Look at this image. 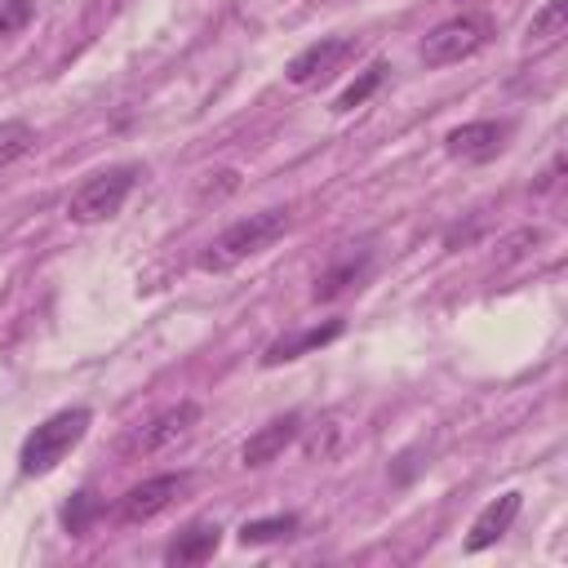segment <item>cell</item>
Segmentation results:
<instances>
[{
    "label": "cell",
    "instance_id": "9a60e30c",
    "mask_svg": "<svg viewBox=\"0 0 568 568\" xmlns=\"http://www.w3.org/2000/svg\"><path fill=\"white\" fill-rule=\"evenodd\" d=\"M568 27V0H546L528 22V44H555Z\"/></svg>",
    "mask_w": 568,
    "mask_h": 568
},
{
    "label": "cell",
    "instance_id": "277c9868",
    "mask_svg": "<svg viewBox=\"0 0 568 568\" xmlns=\"http://www.w3.org/2000/svg\"><path fill=\"white\" fill-rule=\"evenodd\" d=\"M488 40H493V18L488 13H457L422 40V62L426 67H448V62H462V58L479 53Z\"/></svg>",
    "mask_w": 568,
    "mask_h": 568
},
{
    "label": "cell",
    "instance_id": "6da1fadb",
    "mask_svg": "<svg viewBox=\"0 0 568 568\" xmlns=\"http://www.w3.org/2000/svg\"><path fill=\"white\" fill-rule=\"evenodd\" d=\"M284 231H288V209H262V213H248V217L231 222L222 235H213L195 262H200V271H231V266H240L244 257L271 248Z\"/></svg>",
    "mask_w": 568,
    "mask_h": 568
},
{
    "label": "cell",
    "instance_id": "e0dca14e",
    "mask_svg": "<svg viewBox=\"0 0 568 568\" xmlns=\"http://www.w3.org/2000/svg\"><path fill=\"white\" fill-rule=\"evenodd\" d=\"M98 510H102V501L93 497V488H80V493H75V497L62 506V528H67L71 537H84Z\"/></svg>",
    "mask_w": 568,
    "mask_h": 568
},
{
    "label": "cell",
    "instance_id": "ba28073f",
    "mask_svg": "<svg viewBox=\"0 0 568 568\" xmlns=\"http://www.w3.org/2000/svg\"><path fill=\"white\" fill-rule=\"evenodd\" d=\"M448 155L457 160H493L501 146H506V124L501 120H470V124H457L448 138H444Z\"/></svg>",
    "mask_w": 568,
    "mask_h": 568
},
{
    "label": "cell",
    "instance_id": "30bf717a",
    "mask_svg": "<svg viewBox=\"0 0 568 568\" xmlns=\"http://www.w3.org/2000/svg\"><path fill=\"white\" fill-rule=\"evenodd\" d=\"M519 493H501V497H493L479 515H475V524H470V537H466V550L475 555V550H488L497 537H506V528L515 524V515H519Z\"/></svg>",
    "mask_w": 568,
    "mask_h": 568
},
{
    "label": "cell",
    "instance_id": "9c48e42d",
    "mask_svg": "<svg viewBox=\"0 0 568 568\" xmlns=\"http://www.w3.org/2000/svg\"><path fill=\"white\" fill-rule=\"evenodd\" d=\"M297 430H302V417H297V413H284V417L257 426V430L244 439L240 462H244V466H266V462H275V457L297 439Z\"/></svg>",
    "mask_w": 568,
    "mask_h": 568
},
{
    "label": "cell",
    "instance_id": "7a4b0ae2",
    "mask_svg": "<svg viewBox=\"0 0 568 568\" xmlns=\"http://www.w3.org/2000/svg\"><path fill=\"white\" fill-rule=\"evenodd\" d=\"M89 422H93V413L89 408H62V413H53V417H44L27 439H22V453H18V466H22V475H49L84 435H89Z\"/></svg>",
    "mask_w": 568,
    "mask_h": 568
},
{
    "label": "cell",
    "instance_id": "7c38bea8",
    "mask_svg": "<svg viewBox=\"0 0 568 568\" xmlns=\"http://www.w3.org/2000/svg\"><path fill=\"white\" fill-rule=\"evenodd\" d=\"M217 546H222V528H217V524H191V528H182V532L169 541L164 559H169L173 568H186V564L213 559Z\"/></svg>",
    "mask_w": 568,
    "mask_h": 568
},
{
    "label": "cell",
    "instance_id": "2e32d148",
    "mask_svg": "<svg viewBox=\"0 0 568 568\" xmlns=\"http://www.w3.org/2000/svg\"><path fill=\"white\" fill-rule=\"evenodd\" d=\"M386 71H390L386 62H373V67H368V71H364L359 80H351V84H346V89L337 93V102H333V111H355V106H364V102H368V98H373V93L382 89V80H386Z\"/></svg>",
    "mask_w": 568,
    "mask_h": 568
},
{
    "label": "cell",
    "instance_id": "5b68a950",
    "mask_svg": "<svg viewBox=\"0 0 568 568\" xmlns=\"http://www.w3.org/2000/svg\"><path fill=\"white\" fill-rule=\"evenodd\" d=\"M195 422H200V404H195V399H182V404L155 413L151 422H142V426L120 444V453H124V457H151V453L178 444Z\"/></svg>",
    "mask_w": 568,
    "mask_h": 568
},
{
    "label": "cell",
    "instance_id": "8fae6325",
    "mask_svg": "<svg viewBox=\"0 0 568 568\" xmlns=\"http://www.w3.org/2000/svg\"><path fill=\"white\" fill-rule=\"evenodd\" d=\"M333 337H342V320H328V324H315V328H297V333H288V337H275V342L266 346L262 364H266V368L288 364V359H297V355H306V351L328 346Z\"/></svg>",
    "mask_w": 568,
    "mask_h": 568
},
{
    "label": "cell",
    "instance_id": "ffe728a7",
    "mask_svg": "<svg viewBox=\"0 0 568 568\" xmlns=\"http://www.w3.org/2000/svg\"><path fill=\"white\" fill-rule=\"evenodd\" d=\"M537 244H541V231L524 226V231H515V235L501 244V248H506V253H501V262H515V257H524V253H528V248H537Z\"/></svg>",
    "mask_w": 568,
    "mask_h": 568
},
{
    "label": "cell",
    "instance_id": "4fadbf2b",
    "mask_svg": "<svg viewBox=\"0 0 568 568\" xmlns=\"http://www.w3.org/2000/svg\"><path fill=\"white\" fill-rule=\"evenodd\" d=\"M364 266H368L364 253H359V257H346V262H337V266H328V271L315 280V293H311V297H315V302H333L337 293H346V288L364 275Z\"/></svg>",
    "mask_w": 568,
    "mask_h": 568
},
{
    "label": "cell",
    "instance_id": "52a82bcc",
    "mask_svg": "<svg viewBox=\"0 0 568 568\" xmlns=\"http://www.w3.org/2000/svg\"><path fill=\"white\" fill-rule=\"evenodd\" d=\"M355 53V36H324V40H315V44H306L302 53H293V62H288V80L293 84H315V80H324L328 71H337V62L342 58H351Z\"/></svg>",
    "mask_w": 568,
    "mask_h": 568
},
{
    "label": "cell",
    "instance_id": "5bb4252c",
    "mask_svg": "<svg viewBox=\"0 0 568 568\" xmlns=\"http://www.w3.org/2000/svg\"><path fill=\"white\" fill-rule=\"evenodd\" d=\"M297 532V515H266V519H244L240 524V541L244 546H266V541H284Z\"/></svg>",
    "mask_w": 568,
    "mask_h": 568
},
{
    "label": "cell",
    "instance_id": "ac0fdd59",
    "mask_svg": "<svg viewBox=\"0 0 568 568\" xmlns=\"http://www.w3.org/2000/svg\"><path fill=\"white\" fill-rule=\"evenodd\" d=\"M31 142H36V133H31L27 120H4L0 124V169L13 164V160H22L31 151Z\"/></svg>",
    "mask_w": 568,
    "mask_h": 568
},
{
    "label": "cell",
    "instance_id": "3957f363",
    "mask_svg": "<svg viewBox=\"0 0 568 568\" xmlns=\"http://www.w3.org/2000/svg\"><path fill=\"white\" fill-rule=\"evenodd\" d=\"M133 186H138V164H111V169L84 178L71 191L67 217L71 222H102V217H111V213L124 209V200L133 195Z\"/></svg>",
    "mask_w": 568,
    "mask_h": 568
},
{
    "label": "cell",
    "instance_id": "d6986e66",
    "mask_svg": "<svg viewBox=\"0 0 568 568\" xmlns=\"http://www.w3.org/2000/svg\"><path fill=\"white\" fill-rule=\"evenodd\" d=\"M31 13H36L31 0H0V44H4L9 36H18V31L31 22Z\"/></svg>",
    "mask_w": 568,
    "mask_h": 568
},
{
    "label": "cell",
    "instance_id": "8992f818",
    "mask_svg": "<svg viewBox=\"0 0 568 568\" xmlns=\"http://www.w3.org/2000/svg\"><path fill=\"white\" fill-rule=\"evenodd\" d=\"M191 488V475L186 470H169V475H151V479H142V484H133L124 497H120V524H146V519H155L160 510H169L182 493Z\"/></svg>",
    "mask_w": 568,
    "mask_h": 568
}]
</instances>
